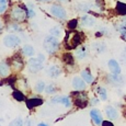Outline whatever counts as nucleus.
<instances>
[{
	"mask_svg": "<svg viewBox=\"0 0 126 126\" xmlns=\"http://www.w3.org/2000/svg\"><path fill=\"white\" fill-rule=\"evenodd\" d=\"M43 47H44L45 52L48 53V54H55L58 50V48H59V42H58L56 36L47 35L44 38Z\"/></svg>",
	"mask_w": 126,
	"mask_h": 126,
	"instance_id": "nucleus-1",
	"label": "nucleus"
},
{
	"mask_svg": "<svg viewBox=\"0 0 126 126\" xmlns=\"http://www.w3.org/2000/svg\"><path fill=\"white\" fill-rule=\"evenodd\" d=\"M81 33H67L65 37V46L67 49H72L78 47L81 44Z\"/></svg>",
	"mask_w": 126,
	"mask_h": 126,
	"instance_id": "nucleus-2",
	"label": "nucleus"
},
{
	"mask_svg": "<svg viewBox=\"0 0 126 126\" xmlns=\"http://www.w3.org/2000/svg\"><path fill=\"white\" fill-rule=\"evenodd\" d=\"M10 16L16 22H23L28 18V8H25L24 6H16L12 8Z\"/></svg>",
	"mask_w": 126,
	"mask_h": 126,
	"instance_id": "nucleus-3",
	"label": "nucleus"
},
{
	"mask_svg": "<svg viewBox=\"0 0 126 126\" xmlns=\"http://www.w3.org/2000/svg\"><path fill=\"white\" fill-rule=\"evenodd\" d=\"M71 95L74 96V103L76 104L78 108H86L88 105V96L86 93L76 90V92H72Z\"/></svg>",
	"mask_w": 126,
	"mask_h": 126,
	"instance_id": "nucleus-4",
	"label": "nucleus"
},
{
	"mask_svg": "<svg viewBox=\"0 0 126 126\" xmlns=\"http://www.w3.org/2000/svg\"><path fill=\"white\" fill-rule=\"evenodd\" d=\"M2 42H3L4 46L13 48V47H16L18 45H20L21 40H20V37L16 34H8L3 37V41H2Z\"/></svg>",
	"mask_w": 126,
	"mask_h": 126,
	"instance_id": "nucleus-5",
	"label": "nucleus"
},
{
	"mask_svg": "<svg viewBox=\"0 0 126 126\" xmlns=\"http://www.w3.org/2000/svg\"><path fill=\"white\" fill-rule=\"evenodd\" d=\"M49 11L55 18L60 19V20H65L67 18V12L65 10V8H63L62 6H58V4H53L50 6Z\"/></svg>",
	"mask_w": 126,
	"mask_h": 126,
	"instance_id": "nucleus-6",
	"label": "nucleus"
},
{
	"mask_svg": "<svg viewBox=\"0 0 126 126\" xmlns=\"http://www.w3.org/2000/svg\"><path fill=\"white\" fill-rule=\"evenodd\" d=\"M28 68L30 72H38L43 69V62L40 60L38 58H31L28 62Z\"/></svg>",
	"mask_w": 126,
	"mask_h": 126,
	"instance_id": "nucleus-7",
	"label": "nucleus"
},
{
	"mask_svg": "<svg viewBox=\"0 0 126 126\" xmlns=\"http://www.w3.org/2000/svg\"><path fill=\"white\" fill-rule=\"evenodd\" d=\"M90 116L93 121V123L96 126H102L103 123V118H102V114L100 113V111L96 110V109H93V110L90 111Z\"/></svg>",
	"mask_w": 126,
	"mask_h": 126,
	"instance_id": "nucleus-8",
	"label": "nucleus"
},
{
	"mask_svg": "<svg viewBox=\"0 0 126 126\" xmlns=\"http://www.w3.org/2000/svg\"><path fill=\"white\" fill-rule=\"evenodd\" d=\"M80 22H81V25L84 26V28H92V26L95 25V19L91 16L84 14V16H81Z\"/></svg>",
	"mask_w": 126,
	"mask_h": 126,
	"instance_id": "nucleus-9",
	"label": "nucleus"
},
{
	"mask_svg": "<svg viewBox=\"0 0 126 126\" xmlns=\"http://www.w3.org/2000/svg\"><path fill=\"white\" fill-rule=\"evenodd\" d=\"M71 83H72V87L78 91H82L86 89V81L82 78H80V77H77V76L74 77Z\"/></svg>",
	"mask_w": 126,
	"mask_h": 126,
	"instance_id": "nucleus-10",
	"label": "nucleus"
},
{
	"mask_svg": "<svg viewBox=\"0 0 126 126\" xmlns=\"http://www.w3.org/2000/svg\"><path fill=\"white\" fill-rule=\"evenodd\" d=\"M108 66H109V69L111 70V72H112V74H115V75H120L121 74L120 64H118L115 59H110V60H109Z\"/></svg>",
	"mask_w": 126,
	"mask_h": 126,
	"instance_id": "nucleus-11",
	"label": "nucleus"
},
{
	"mask_svg": "<svg viewBox=\"0 0 126 126\" xmlns=\"http://www.w3.org/2000/svg\"><path fill=\"white\" fill-rule=\"evenodd\" d=\"M52 102L64 104V106H66V108H70V105H71L69 96H55V98L52 99Z\"/></svg>",
	"mask_w": 126,
	"mask_h": 126,
	"instance_id": "nucleus-12",
	"label": "nucleus"
},
{
	"mask_svg": "<svg viewBox=\"0 0 126 126\" xmlns=\"http://www.w3.org/2000/svg\"><path fill=\"white\" fill-rule=\"evenodd\" d=\"M47 74H48V76L52 77V78H57V77L62 74V70H60V68L58 66H56V65H52V66H49L47 68Z\"/></svg>",
	"mask_w": 126,
	"mask_h": 126,
	"instance_id": "nucleus-13",
	"label": "nucleus"
},
{
	"mask_svg": "<svg viewBox=\"0 0 126 126\" xmlns=\"http://www.w3.org/2000/svg\"><path fill=\"white\" fill-rule=\"evenodd\" d=\"M11 65L13 66L14 69H22L23 68V60L22 58H21L19 55H16V56H13L11 58Z\"/></svg>",
	"mask_w": 126,
	"mask_h": 126,
	"instance_id": "nucleus-14",
	"label": "nucleus"
},
{
	"mask_svg": "<svg viewBox=\"0 0 126 126\" xmlns=\"http://www.w3.org/2000/svg\"><path fill=\"white\" fill-rule=\"evenodd\" d=\"M42 104H43V100L38 98H31L26 100V106H28V109L36 108V106H40Z\"/></svg>",
	"mask_w": 126,
	"mask_h": 126,
	"instance_id": "nucleus-15",
	"label": "nucleus"
},
{
	"mask_svg": "<svg viewBox=\"0 0 126 126\" xmlns=\"http://www.w3.org/2000/svg\"><path fill=\"white\" fill-rule=\"evenodd\" d=\"M109 80L112 84L114 86H121V84L124 83V79L123 77H121L120 75H115V74H111L109 76Z\"/></svg>",
	"mask_w": 126,
	"mask_h": 126,
	"instance_id": "nucleus-16",
	"label": "nucleus"
},
{
	"mask_svg": "<svg viewBox=\"0 0 126 126\" xmlns=\"http://www.w3.org/2000/svg\"><path fill=\"white\" fill-rule=\"evenodd\" d=\"M105 113H106V116H108L111 121H114L118 117V112L111 105H109L105 108Z\"/></svg>",
	"mask_w": 126,
	"mask_h": 126,
	"instance_id": "nucleus-17",
	"label": "nucleus"
},
{
	"mask_svg": "<svg viewBox=\"0 0 126 126\" xmlns=\"http://www.w3.org/2000/svg\"><path fill=\"white\" fill-rule=\"evenodd\" d=\"M81 78L83 79L87 83H92L93 82V77H92L91 72L89 69H84L81 71Z\"/></svg>",
	"mask_w": 126,
	"mask_h": 126,
	"instance_id": "nucleus-18",
	"label": "nucleus"
},
{
	"mask_svg": "<svg viewBox=\"0 0 126 126\" xmlns=\"http://www.w3.org/2000/svg\"><path fill=\"white\" fill-rule=\"evenodd\" d=\"M75 53H76V57L78 58V59H83V58H86L87 55H88L87 48L84 47V46H80L79 48H77Z\"/></svg>",
	"mask_w": 126,
	"mask_h": 126,
	"instance_id": "nucleus-19",
	"label": "nucleus"
},
{
	"mask_svg": "<svg viewBox=\"0 0 126 126\" xmlns=\"http://www.w3.org/2000/svg\"><path fill=\"white\" fill-rule=\"evenodd\" d=\"M116 29L118 30V32L121 34H123L124 32H126V16H124L120 21L118 23L116 24Z\"/></svg>",
	"mask_w": 126,
	"mask_h": 126,
	"instance_id": "nucleus-20",
	"label": "nucleus"
},
{
	"mask_svg": "<svg viewBox=\"0 0 126 126\" xmlns=\"http://www.w3.org/2000/svg\"><path fill=\"white\" fill-rule=\"evenodd\" d=\"M116 11L120 16H126V3L125 2H122V1H118L116 3Z\"/></svg>",
	"mask_w": 126,
	"mask_h": 126,
	"instance_id": "nucleus-21",
	"label": "nucleus"
},
{
	"mask_svg": "<svg viewBox=\"0 0 126 126\" xmlns=\"http://www.w3.org/2000/svg\"><path fill=\"white\" fill-rule=\"evenodd\" d=\"M34 48H33V46L31 45H24L22 47V53L23 55H25V56L30 57V56H33L34 55Z\"/></svg>",
	"mask_w": 126,
	"mask_h": 126,
	"instance_id": "nucleus-22",
	"label": "nucleus"
},
{
	"mask_svg": "<svg viewBox=\"0 0 126 126\" xmlns=\"http://www.w3.org/2000/svg\"><path fill=\"white\" fill-rule=\"evenodd\" d=\"M9 65L4 62H1L0 63V75L2 77H7L9 75Z\"/></svg>",
	"mask_w": 126,
	"mask_h": 126,
	"instance_id": "nucleus-23",
	"label": "nucleus"
},
{
	"mask_svg": "<svg viewBox=\"0 0 126 126\" xmlns=\"http://www.w3.org/2000/svg\"><path fill=\"white\" fill-rule=\"evenodd\" d=\"M93 48L98 54H102V53H104L106 50V45L104 44L103 42H99L93 45Z\"/></svg>",
	"mask_w": 126,
	"mask_h": 126,
	"instance_id": "nucleus-24",
	"label": "nucleus"
},
{
	"mask_svg": "<svg viewBox=\"0 0 126 126\" xmlns=\"http://www.w3.org/2000/svg\"><path fill=\"white\" fill-rule=\"evenodd\" d=\"M12 96H13L14 100L19 101V102H22V101L25 100V96H24V94L21 91H19V90H14L13 92H12Z\"/></svg>",
	"mask_w": 126,
	"mask_h": 126,
	"instance_id": "nucleus-25",
	"label": "nucleus"
},
{
	"mask_svg": "<svg viewBox=\"0 0 126 126\" xmlns=\"http://www.w3.org/2000/svg\"><path fill=\"white\" fill-rule=\"evenodd\" d=\"M63 60H64L66 64H68V65H74L75 64L74 56H72L70 53H66V54L63 55Z\"/></svg>",
	"mask_w": 126,
	"mask_h": 126,
	"instance_id": "nucleus-26",
	"label": "nucleus"
},
{
	"mask_svg": "<svg viewBox=\"0 0 126 126\" xmlns=\"http://www.w3.org/2000/svg\"><path fill=\"white\" fill-rule=\"evenodd\" d=\"M96 91H98V94L100 96V99L102 101H105L108 99V93H106V90L103 88V87H98L96 88Z\"/></svg>",
	"mask_w": 126,
	"mask_h": 126,
	"instance_id": "nucleus-27",
	"label": "nucleus"
},
{
	"mask_svg": "<svg viewBox=\"0 0 126 126\" xmlns=\"http://www.w3.org/2000/svg\"><path fill=\"white\" fill-rule=\"evenodd\" d=\"M45 82L44 81H42V80H40V81H37L36 82V84H35V87H34V89H35V91L36 92H43L45 90Z\"/></svg>",
	"mask_w": 126,
	"mask_h": 126,
	"instance_id": "nucleus-28",
	"label": "nucleus"
},
{
	"mask_svg": "<svg viewBox=\"0 0 126 126\" xmlns=\"http://www.w3.org/2000/svg\"><path fill=\"white\" fill-rule=\"evenodd\" d=\"M49 34L56 36V37H59L60 34H62V31H60L59 28L55 26V28H53V29H50V30H49Z\"/></svg>",
	"mask_w": 126,
	"mask_h": 126,
	"instance_id": "nucleus-29",
	"label": "nucleus"
},
{
	"mask_svg": "<svg viewBox=\"0 0 126 126\" xmlns=\"http://www.w3.org/2000/svg\"><path fill=\"white\" fill-rule=\"evenodd\" d=\"M77 25H78V20L77 19H72L68 22V29H70V30H75L77 28Z\"/></svg>",
	"mask_w": 126,
	"mask_h": 126,
	"instance_id": "nucleus-30",
	"label": "nucleus"
},
{
	"mask_svg": "<svg viewBox=\"0 0 126 126\" xmlns=\"http://www.w3.org/2000/svg\"><path fill=\"white\" fill-rule=\"evenodd\" d=\"M56 91V88H55L54 84H48V86L45 87V92L48 94H53L54 92Z\"/></svg>",
	"mask_w": 126,
	"mask_h": 126,
	"instance_id": "nucleus-31",
	"label": "nucleus"
},
{
	"mask_svg": "<svg viewBox=\"0 0 126 126\" xmlns=\"http://www.w3.org/2000/svg\"><path fill=\"white\" fill-rule=\"evenodd\" d=\"M9 126H23V121L22 118H16L9 124Z\"/></svg>",
	"mask_w": 126,
	"mask_h": 126,
	"instance_id": "nucleus-32",
	"label": "nucleus"
},
{
	"mask_svg": "<svg viewBox=\"0 0 126 126\" xmlns=\"http://www.w3.org/2000/svg\"><path fill=\"white\" fill-rule=\"evenodd\" d=\"M7 9V1L6 0H0V13H3Z\"/></svg>",
	"mask_w": 126,
	"mask_h": 126,
	"instance_id": "nucleus-33",
	"label": "nucleus"
},
{
	"mask_svg": "<svg viewBox=\"0 0 126 126\" xmlns=\"http://www.w3.org/2000/svg\"><path fill=\"white\" fill-rule=\"evenodd\" d=\"M78 7H79V10H81V11H89V4L88 3H80V4H78Z\"/></svg>",
	"mask_w": 126,
	"mask_h": 126,
	"instance_id": "nucleus-34",
	"label": "nucleus"
},
{
	"mask_svg": "<svg viewBox=\"0 0 126 126\" xmlns=\"http://www.w3.org/2000/svg\"><path fill=\"white\" fill-rule=\"evenodd\" d=\"M28 16L29 18H34L35 16V12L33 11L32 8H28Z\"/></svg>",
	"mask_w": 126,
	"mask_h": 126,
	"instance_id": "nucleus-35",
	"label": "nucleus"
},
{
	"mask_svg": "<svg viewBox=\"0 0 126 126\" xmlns=\"http://www.w3.org/2000/svg\"><path fill=\"white\" fill-rule=\"evenodd\" d=\"M14 81H16V78H14V77H10V78H9V79H7V83H8V84H10L11 87H13Z\"/></svg>",
	"mask_w": 126,
	"mask_h": 126,
	"instance_id": "nucleus-36",
	"label": "nucleus"
},
{
	"mask_svg": "<svg viewBox=\"0 0 126 126\" xmlns=\"http://www.w3.org/2000/svg\"><path fill=\"white\" fill-rule=\"evenodd\" d=\"M102 126H114V125H113V123L110 122V121H103Z\"/></svg>",
	"mask_w": 126,
	"mask_h": 126,
	"instance_id": "nucleus-37",
	"label": "nucleus"
},
{
	"mask_svg": "<svg viewBox=\"0 0 126 126\" xmlns=\"http://www.w3.org/2000/svg\"><path fill=\"white\" fill-rule=\"evenodd\" d=\"M96 103H99V100H98V99L94 98V99H92V100H91V104H92V105H95Z\"/></svg>",
	"mask_w": 126,
	"mask_h": 126,
	"instance_id": "nucleus-38",
	"label": "nucleus"
},
{
	"mask_svg": "<svg viewBox=\"0 0 126 126\" xmlns=\"http://www.w3.org/2000/svg\"><path fill=\"white\" fill-rule=\"evenodd\" d=\"M38 59H40V60H42V62H43V60H44L45 59V58H44V56H43V55L42 54H40V55H38Z\"/></svg>",
	"mask_w": 126,
	"mask_h": 126,
	"instance_id": "nucleus-39",
	"label": "nucleus"
},
{
	"mask_svg": "<svg viewBox=\"0 0 126 126\" xmlns=\"http://www.w3.org/2000/svg\"><path fill=\"white\" fill-rule=\"evenodd\" d=\"M37 126H48L47 124H45V123H40V124H38Z\"/></svg>",
	"mask_w": 126,
	"mask_h": 126,
	"instance_id": "nucleus-40",
	"label": "nucleus"
},
{
	"mask_svg": "<svg viewBox=\"0 0 126 126\" xmlns=\"http://www.w3.org/2000/svg\"><path fill=\"white\" fill-rule=\"evenodd\" d=\"M2 28H3V25H2L1 21H0V33H1V31H2Z\"/></svg>",
	"mask_w": 126,
	"mask_h": 126,
	"instance_id": "nucleus-41",
	"label": "nucleus"
},
{
	"mask_svg": "<svg viewBox=\"0 0 126 126\" xmlns=\"http://www.w3.org/2000/svg\"><path fill=\"white\" fill-rule=\"evenodd\" d=\"M122 37L124 38V40H126V32H124V33L122 34Z\"/></svg>",
	"mask_w": 126,
	"mask_h": 126,
	"instance_id": "nucleus-42",
	"label": "nucleus"
},
{
	"mask_svg": "<svg viewBox=\"0 0 126 126\" xmlns=\"http://www.w3.org/2000/svg\"><path fill=\"white\" fill-rule=\"evenodd\" d=\"M124 54H126V46H125V48H124Z\"/></svg>",
	"mask_w": 126,
	"mask_h": 126,
	"instance_id": "nucleus-43",
	"label": "nucleus"
},
{
	"mask_svg": "<svg viewBox=\"0 0 126 126\" xmlns=\"http://www.w3.org/2000/svg\"><path fill=\"white\" fill-rule=\"evenodd\" d=\"M121 1H122V2H125V3H126V0H121Z\"/></svg>",
	"mask_w": 126,
	"mask_h": 126,
	"instance_id": "nucleus-44",
	"label": "nucleus"
},
{
	"mask_svg": "<svg viewBox=\"0 0 126 126\" xmlns=\"http://www.w3.org/2000/svg\"><path fill=\"white\" fill-rule=\"evenodd\" d=\"M42 1H49V0H42Z\"/></svg>",
	"mask_w": 126,
	"mask_h": 126,
	"instance_id": "nucleus-45",
	"label": "nucleus"
},
{
	"mask_svg": "<svg viewBox=\"0 0 126 126\" xmlns=\"http://www.w3.org/2000/svg\"><path fill=\"white\" fill-rule=\"evenodd\" d=\"M58 1H63V0H58Z\"/></svg>",
	"mask_w": 126,
	"mask_h": 126,
	"instance_id": "nucleus-46",
	"label": "nucleus"
}]
</instances>
